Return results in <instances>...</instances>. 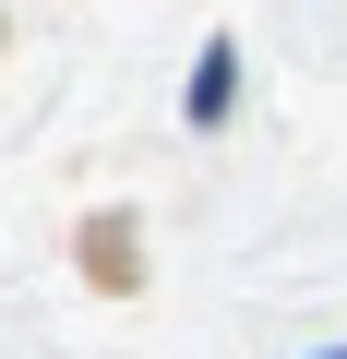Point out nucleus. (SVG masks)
Listing matches in <instances>:
<instances>
[{
	"label": "nucleus",
	"instance_id": "1",
	"mask_svg": "<svg viewBox=\"0 0 347 359\" xmlns=\"http://www.w3.org/2000/svg\"><path fill=\"white\" fill-rule=\"evenodd\" d=\"M228 96H240V60L204 48V60H192V120H228Z\"/></svg>",
	"mask_w": 347,
	"mask_h": 359
}]
</instances>
